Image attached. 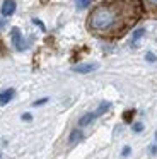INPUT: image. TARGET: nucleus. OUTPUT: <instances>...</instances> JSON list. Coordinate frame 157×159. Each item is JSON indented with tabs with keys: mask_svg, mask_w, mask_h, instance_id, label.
<instances>
[{
	"mask_svg": "<svg viewBox=\"0 0 157 159\" xmlns=\"http://www.w3.org/2000/svg\"><path fill=\"white\" fill-rule=\"evenodd\" d=\"M140 0H104L89 16V29L101 36H119L138 21Z\"/></svg>",
	"mask_w": 157,
	"mask_h": 159,
	"instance_id": "obj_1",
	"label": "nucleus"
},
{
	"mask_svg": "<svg viewBox=\"0 0 157 159\" xmlns=\"http://www.w3.org/2000/svg\"><path fill=\"white\" fill-rule=\"evenodd\" d=\"M96 69H97V63H82V65H75L74 67V72L89 74V72H94Z\"/></svg>",
	"mask_w": 157,
	"mask_h": 159,
	"instance_id": "obj_2",
	"label": "nucleus"
},
{
	"mask_svg": "<svg viewBox=\"0 0 157 159\" xmlns=\"http://www.w3.org/2000/svg\"><path fill=\"white\" fill-rule=\"evenodd\" d=\"M12 39H14V45H16L17 50H24V48H26V43H24V39H22V36H20L19 29H14V31H12Z\"/></svg>",
	"mask_w": 157,
	"mask_h": 159,
	"instance_id": "obj_3",
	"label": "nucleus"
},
{
	"mask_svg": "<svg viewBox=\"0 0 157 159\" xmlns=\"http://www.w3.org/2000/svg\"><path fill=\"white\" fill-rule=\"evenodd\" d=\"M14 11H16V2L14 0H5L2 5V16H12Z\"/></svg>",
	"mask_w": 157,
	"mask_h": 159,
	"instance_id": "obj_4",
	"label": "nucleus"
},
{
	"mask_svg": "<svg viewBox=\"0 0 157 159\" xmlns=\"http://www.w3.org/2000/svg\"><path fill=\"white\" fill-rule=\"evenodd\" d=\"M82 139H84V134H82L80 130H72L70 135H68V144L75 145V144H78V142H82Z\"/></svg>",
	"mask_w": 157,
	"mask_h": 159,
	"instance_id": "obj_5",
	"label": "nucleus"
},
{
	"mask_svg": "<svg viewBox=\"0 0 157 159\" xmlns=\"http://www.w3.org/2000/svg\"><path fill=\"white\" fill-rule=\"evenodd\" d=\"M12 98H14V89H7V91H3V93H0V104L10 103Z\"/></svg>",
	"mask_w": 157,
	"mask_h": 159,
	"instance_id": "obj_6",
	"label": "nucleus"
},
{
	"mask_svg": "<svg viewBox=\"0 0 157 159\" xmlns=\"http://www.w3.org/2000/svg\"><path fill=\"white\" fill-rule=\"evenodd\" d=\"M94 118H96L94 111H92V113H87V115H84V116L78 120V125H80V127H85V125L92 123V121H94Z\"/></svg>",
	"mask_w": 157,
	"mask_h": 159,
	"instance_id": "obj_7",
	"label": "nucleus"
},
{
	"mask_svg": "<svg viewBox=\"0 0 157 159\" xmlns=\"http://www.w3.org/2000/svg\"><path fill=\"white\" fill-rule=\"evenodd\" d=\"M109 108H111V103H106V101H104V103H101V104H99V108L94 111L96 118H97V116H101V115H104L106 111L109 110Z\"/></svg>",
	"mask_w": 157,
	"mask_h": 159,
	"instance_id": "obj_8",
	"label": "nucleus"
},
{
	"mask_svg": "<svg viewBox=\"0 0 157 159\" xmlns=\"http://www.w3.org/2000/svg\"><path fill=\"white\" fill-rule=\"evenodd\" d=\"M143 33H145L143 29H138V31H137L135 34H133V43H137V39H140V38H142V36H143Z\"/></svg>",
	"mask_w": 157,
	"mask_h": 159,
	"instance_id": "obj_9",
	"label": "nucleus"
},
{
	"mask_svg": "<svg viewBox=\"0 0 157 159\" xmlns=\"http://www.w3.org/2000/svg\"><path fill=\"white\" fill-rule=\"evenodd\" d=\"M147 4H149V7H150V9L157 11V0H147Z\"/></svg>",
	"mask_w": 157,
	"mask_h": 159,
	"instance_id": "obj_10",
	"label": "nucleus"
},
{
	"mask_svg": "<svg viewBox=\"0 0 157 159\" xmlns=\"http://www.w3.org/2000/svg\"><path fill=\"white\" fill-rule=\"evenodd\" d=\"M48 101V98H43V99H38V101H34L33 103V106H41V104H44Z\"/></svg>",
	"mask_w": 157,
	"mask_h": 159,
	"instance_id": "obj_11",
	"label": "nucleus"
},
{
	"mask_svg": "<svg viewBox=\"0 0 157 159\" xmlns=\"http://www.w3.org/2000/svg\"><path fill=\"white\" fill-rule=\"evenodd\" d=\"M145 58H147V62H155V55L154 53H147Z\"/></svg>",
	"mask_w": 157,
	"mask_h": 159,
	"instance_id": "obj_12",
	"label": "nucleus"
},
{
	"mask_svg": "<svg viewBox=\"0 0 157 159\" xmlns=\"http://www.w3.org/2000/svg\"><path fill=\"white\" fill-rule=\"evenodd\" d=\"M132 115H133V111H126L123 116H125V121H132Z\"/></svg>",
	"mask_w": 157,
	"mask_h": 159,
	"instance_id": "obj_13",
	"label": "nucleus"
},
{
	"mask_svg": "<svg viewBox=\"0 0 157 159\" xmlns=\"http://www.w3.org/2000/svg\"><path fill=\"white\" fill-rule=\"evenodd\" d=\"M133 130H135V132H142L143 130V125L142 123H135V125H133Z\"/></svg>",
	"mask_w": 157,
	"mask_h": 159,
	"instance_id": "obj_14",
	"label": "nucleus"
},
{
	"mask_svg": "<svg viewBox=\"0 0 157 159\" xmlns=\"http://www.w3.org/2000/svg\"><path fill=\"white\" fill-rule=\"evenodd\" d=\"M89 4V0H77V5H78V7H85V5H87Z\"/></svg>",
	"mask_w": 157,
	"mask_h": 159,
	"instance_id": "obj_15",
	"label": "nucleus"
},
{
	"mask_svg": "<svg viewBox=\"0 0 157 159\" xmlns=\"http://www.w3.org/2000/svg\"><path fill=\"white\" fill-rule=\"evenodd\" d=\"M22 120H24V121H31V120H33V116H31L29 113H24V115H22Z\"/></svg>",
	"mask_w": 157,
	"mask_h": 159,
	"instance_id": "obj_16",
	"label": "nucleus"
},
{
	"mask_svg": "<svg viewBox=\"0 0 157 159\" xmlns=\"http://www.w3.org/2000/svg\"><path fill=\"white\" fill-rule=\"evenodd\" d=\"M121 154H123V156H128V154H130V147H125V149L121 151Z\"/></svg>",
	"mask_w": 157,
	"mask_h": 159,
	"instance_id": "obj_17",
	"label": "nucleus"
}]
</instances>
